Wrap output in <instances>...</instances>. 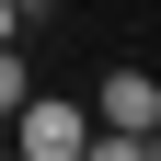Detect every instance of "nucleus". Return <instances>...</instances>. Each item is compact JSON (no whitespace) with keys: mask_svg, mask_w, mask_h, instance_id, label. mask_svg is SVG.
Instances as JSON below:
<instances>
[{"mask_svg":"<svg viewBox=\"0 0 161 161\" xmlns=\"http://www.w3.org/2000/svg\"><path fill=\"white\" fill-rule=\"evenodd\" d=\"M80 138H92L80 92H23L12 104V161H80Z\"/></svg>","mask_w":161,"mask_h":161,"instance_id":"1","label":"nucleus"},{"mask_svg":"<svg viewBox=\"0 0 161 161\" xmlns=\"http://www.w3.org/2000/svg\"><path fill=\"white\" fill-rule=\"evenodd\" d=\"M12 35H23V12H12V0H0V46H12Z\"/></svg>","mask_w":161,"mask_h":161,"instance_id":"5","label":"nucleus"},{"mask_svg":"<svg viewBox=\"0 0 161 161\" xmlns=\"http://www.w3.org/2000/svg\"><path fill=\"white\" fill-rule=\"evenodd\" d=\"M23 92H35V69H23V46H0V115L23 104Z\"/></svg>","mask_w":161,"mask_h":161,"instance_id":"3","label":"nucleus"},{"mask_svg":"<svg viewBox=\"0 0 161 161\" xmlns=\"http://www.w3.org/2000/svg\"><path fill=\"white\" fill-rule=\"evenodd\" d=\"M92 127H161V80L150 69H104V80H92Z\"/></svg>","mask_w":161,"mask_h":161,"instance_id":"2","label":"nucleus"},{"mask_svg":"<svg viewBox=\"0 0 161 161\" xmlns=\"http://www.w3.org/2000/svg\"><path fill=\"white\" fill-rule=\"evenodd\" d=\"M80 161H138V138H127V127H92V138H80Z\"/></svg>","mask_w":161,"mask_h":161,"instance_id":"4","label":"nucleus"},{"mask_svg":"<svg viewBox=\"0 0 161 161\" xmlns=\"http://www.w3.org/2000/svg\"><path fill=\"white\" fill-rule=\"evenodd\" d=\"M12 12H46V0H12Z\"/></svg>","mask_w":161,"mask_h":161,"instance_id":"6","label":"nucleus"},{"mask_svg":"<svg viewBox=\"0 0 161 161\" xmlns=\"http://www.w3.org/2000/svg\"><path fill=\"white\" fill-rule=\"evenodd\" d=\"M0 150H12V115H0Z\"/></svg>","mask_w":161,"mask_h":161,"instance_id":"7","label":"nucleus"}]
</instances>
